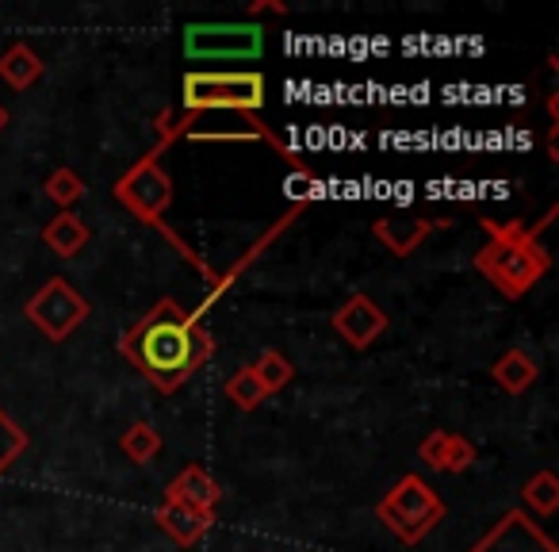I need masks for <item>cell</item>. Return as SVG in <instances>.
<instances>
[{"mask_svg": "<svg viewBox=\"0 0 559 552\" xmlns=\"http://www.w3.org/2000/svg\"><path fill=\"white\" fill-rule=\"evenodd\" d=\"M195 338L200 334H195L192 322L180 315V307L165 300V304L134 330L131 342H127L123 350L139 361L142 373H146L154 384L177 388V384L195 368V361H200V353L192 350Z\"/></svg>", "mask_w": 559, "mask_h": 552, "instance_id": "obj_1", "label": "cell"}, {"mask_svg": "<svg viewBox=\"0 0 559 552\" xmlns=\"http://www.w3.org/2000/svg\"><path fill=\"white\" fill-rule=\"evenodd\" d=\"M185 101L188 108H218V104H238V108H261L264 101V81L257 73H192L185 81Z\"/></svg>", "mask_w": 559, "mask_h": 552, "instance_id": "obj_2", "label": "cell"}, {"mask_svg": "<svg viewBox=\"0 0 559 552\" xmlns=\"http://www.w3.org/2000/svg\"><path fill=\"white\" fill-rule=\"evenodd\" d=\"M188 58H257L261 55V27L226 24V27H188L185 35Z\"/></svg>", "mask_w": 559, "mask_h": 552, "instance_id": "obj_3", "label": "cell"}, {"mask_svg": "<svg viewBox=\"0 0 559 552\" xmlns=\"http://www.w3.org/2000/svg\"><path fill=\"white\" fill-rule=\"evenodd\" d=\"M32 319L47 330L50 338H62L70 327H78L85 319V300L78 292H70L62 281H55L39 300L32 304Z\"/></svg>", "mask_w": 559, "mask_h": 552, "instance_id": "obj_4", "label": "cell"}, {"mask_svg": "<svg viewBox=\"0 0 559 552\" xmlns=\"http://www.w3.org/2000/svg\"><path fill=\"white\" fill-rule=\"evenodd\" d=\"M383 506H403V510L411 514V526H406V541L421 537V529H429V526H433V521L444 514V506L437 503V498L429 495L426 483L414 480V475H406V480L395 488V495H391Z\"/></svg>", "mask_w": 559, "mask_h": 552, "instance_id": "obj_5", "label": "cell"}, {"mask_svg": "<svg viewBox=\"0 0 559 552\" xmlns=\"http://www.w3.org/2000/svg\"><path fill=\"white\" fill-rule=\"evenodd\" d=\"M334 327L342 330L353 345H368L383 330V315L376 312L365 296H357V300H349V304H345V312L334 315Z\"/></svg>", "mask_w": 559, "mask_h": 552, "instance_id": "obj_6", "label": "cell"}, {"mask_svg": "<svg viewBox=\"0 0 559 552\" xmlns=\"http://www.w3.org/2000/svg\"><path fill=\"white\" fill-rule=\"evenodd\" d=\"M215 495H218L215 483H211L200 468H188V472L169 488V503H185V506H192V510L211 506V503H215Z\"/></svg>", "mask_w": 559, "mask_h": 552, "instance_id": "obj_7", "label": "cell"}, {"mask_svg": "<svg viewBox=\"0 0 559 552\" xmlns=\"http://www.w3.org/2000/svg\"><path fill=\"white\" fill-rule=\"evenodd\" d=\"M421 457H426L433 468H464V465H472L475 453H472V445H464L460 437L437 434L421 445Z\"/></svg>", "mask_w": 559, "mask_h": 552, "instance_id": "obj_8", "label": "cell"}, {"mask_svg": "<svg viewBox=\"0 0 559 552\" xmlns=\"http://www.w3.org/2000/svg\"><path fill=\"white\" fill-rule=\"evenodd\" d=\"M39 73H43L39 58H35L27 47H16V50H9V55L0 58V78L9 81V85H16V89L32 85Z\"/></svg>", "mask_w": 559, "mask_h": 552, "instance_id": "obj_9", "label": "cell"}, {"mask_svg": "<svg viewBox=\"0 0 559 552\" xmlns=\"http://www.w3.org/2000/svg\"><path fill=\"white\" fill-rule=\"evenodd\" d=\"M85 238H88V231L78 223L73 215H58L55 223L47 226V242L58 249L62 257H70V254H78L81 246H85Z\"/></svg>", "mask_w": 559, "mask_h": 552, "instance_id": "obj_10", "label": "cell"}, {"mask_svg": "<svg viewBox=\"0 0 559 552\" xmlns=\"http://www.w3.org/2000/svg\"><path fill=\"white\" fill-rule=\"evenodd\" d=\"M495 376L506 384L510 391H521L525 384H533V376H536V365H533V357H525V353H506L502 361L495 365Z\"/></svg>", "mask_w": 559, "mask_h": 552, "instance_id": "obj_11", "label": "cell"}, {"mask_svg": "<svg viewBox=\"0 0 559 552\" xmlns=\"http://www.w3.org/2000/svg\"><path fill=\"white\" fill-rule=\"evenodd\" d=\"M226 396H230L234 403L246 407V411H249V407H257L264 399V388H261V380L253 376V368H241V373L234 376L230 384H226Z\"/></svg>", "mask_w": 559, "mask_h": 552, "instance_id": "obj_12", "label": "cell"}, {"mask_svg": "<svg viewBox=\"0 0 559 552\" xmlns=\"http://www.w3.org/2000/svg\"><path fill=\"white\" fill-rule=\"evenodd\" d=\"M253 376L261 380V388H264V391H276L284 380H292V365H288L284 357H280V353H264L261 365L253 368Z\"/></svg>", "mask_w": 559, "mask_h": 552, "instance_id": "obj_13", "label": "cell"}, {"mask_svg": "<svg viewBox=\"0 0 559 552\" xmlns=\"http://www.w3.org/2000/svg\"><path fill=\"white\" fill-rule=\"evenodd\" d=\"M157 445L162 442H157V434L150 426H131V434L123 437V453H131V460H139V465L154 457Z\"/></svg>", "mask_w": 559, "mask_h": 552, "instance_id": "obj_14", "label": "cell"}, {"mask_svg": "<svg viewBox=\"0 0 559 552\" xmlns=\"http://www.w3.org/2000/svg\"><path fill=\"white\" fill-rule=\"evenodd\" d=\"M426 231H429L426 223H411L403 234H395V226H391V223H380V238L388 242V246L395 249V254H406V249H414V242H418Z\"/></svg>", "mask_w": 559, "mask_h": 552, "instance_id": "obj_15", "label": "cell"}, {"mask_svg": "<svg viewBox=\"0 0 559 552\" xmlns=\"http://www.w3.org/2000/svg\"><path fill=\"white\" fill-rule=\"evenodd\" d=\"M525 498H528V503H536L544 514H548L551 506H556V480H551L548 472H544V475H536V480L525 488Z\"/></svg>", "mask_w": 559, "mask_h": 552, "instance_id": "obj_16", "label": "cell"}, {"mask_svg": "<svg viewBox=\"0 0 559 552\" xmlns=\"http://www.w3.org/2000/svg\"><path fill=\"white\" fill-rule=\"evenodd\" d=\"M20 449H24V437L16 434V426L9 419H0V468L9 465Z\"/></svg>", "mask_w": 559, "mask_h": 552, "instance_id": "obj_17", "label": "cell"}, {"mask_svg": "<svg viewBox=\"0 0 559 552\" xmlns=\"http://www.w3.org/2000/svg\"><path fill=\"white\" fill-rule=\"evenodd\" d=\"M81 192H85V188H81V180L73 177V173H55V180H50V196H55L58 203L78 200Z\"/></svg>", "mask_w": 559, "mask_h": 552, "instance_id": "obj_18", "label": "cell"}, {"mask_svg": "<svg viewBox=\"0 0 559 552\" xmlns=\"http://www.w3.org/2000/svg\"><path fill=\"white\" fill-rule=\"evenodd\" d=\"M4 124H9V116H4V108H0V127H4Z\"/></svg>", "mask_w": 559, "mask_h": 552, "instance_id": "obj_19", "label": "cell"}]
</instances>
